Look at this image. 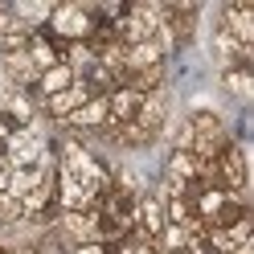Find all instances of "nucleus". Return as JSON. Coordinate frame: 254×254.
Listing matches in <instances>:
<instances>
[{
	"label": "nucleus",
	"instance_id": "1",
	"mask_svg": "<svg viewBox=\"0 0 254 254\" xmlns=\"http://www.w3.org/2000/svg\"><path fill=\"white\" fill-rule=\"evenodd\" d=\"M45 29H50V41L58 45H74V41H90L94 33V12L86 4H54L50 21H45Z\"/></svg>",
	"mask_w": 254,
	"mask_h": 254
},
{
	"label": "nucleus",
	"instance_id": "2",
	"mask_svg": "<svg viewBox=\"0 0 254 254\" xmlns=\"http://www.w3.org/2000/svg\"><path fill=\"white\" fill-rule=\"evenodd\" d=\"M0 156H4L8 168H33V164H41L45 156H50V144H45V135H41V119L33 127H17V131L4 139Z\"/></svg>",
	"mask_w": 254,
	"mask_h": 254
},
{
	"label": "nucleus",
	"instance_id": "3",
	"mask_svg": "<svg viewBox=\"0 0 254 254\" xmlns=\"http://www.w3.org/2000/svg\"><path fill=\"white\" fill-rule=\"evenodd\" d=\"M217 172V189H226L230 197H246V185H250V164H246V144L242 139H230L226 152L213 160Z\"/></svg>",
	"mask_w": 254,
	"mask_h": 254
},
{
	"label": "nucleus",
	"instance_id": "4",
	"mask_svg": "<svg viewBox=\"0 0 254 254\" xmlns=\"http://www.w3.org/2000/svg\"><path fill=\"white\" fill-rule=\"evenodd\" d=\"M54 230H58V238L70 250L74 246H86V242H99V213H94V209H86V213H58Z\"/></svg>",
	"mask_w": 254,
	"mask_h": 254
},
{
	"label": "nucleus",
	"instance_id": "5",
	"mask_svg": "<svg viewBox=\"0 0 254 254\" xmlns=\"http://www.w3.org/2000/svg\"><path fill=\"white\" fill-rule=\"evenodd\" d=\"M168 119H172V94H168V90L144 94V103H139V111H135V123L144 127L148 135L160 139V135H164V127H168Z\"/></svg>",
	"mask_w": 254,
	"mask_h": 254
},
{
	"label": "nucleus",
	"instance_id": "6",
	"mask_svg": "<svg viewBox=\"0 0 254 254\" xmlns=\"http://www.w3.org/2000/svg\"><path fill=\"white\" fill-rule=\"evenodd\" d=\"M226 33L242 45V50H254V4L246 0H234V4L221 8V21H217Z\"/></svg>",
	"mask_w": 254,
	"mask_h": 254
},
{
	"label": "nucleus",
	"instance_id": "7",
	"mask_svg": "<svg viewBox=\"0 0 254 254\" xmlns=\"http://www.w3.org/2000/svg\"><path fill=\"white\" fill-rule=\"evenodd\" d=\"M86 99H90V90H86L82 82H74V86H66V90L50 94V99L41 103V115H45V119H54V123H66V119H70Z\"/></svg>",
	"mask_w": 254,
	"mask_h": 254
},
{
	"label": "nucleus",
	"instance_id": "8",
	"mask_svg": "<svg viewBox=\"0 0 254 254\" xmlns=\"http://www.w3.org/2000/svg\"><path fill=\"white\" fill-rule=\"evenodd\" d=\"M144 103V94H135L131 86H115L107 94V127H123V123H135V111Z\"/></svg>",
	"mask_w": 254,
	"mask_h": 254
},
{
	"label": "nucleus",
	"instance_id": "9",
	"mask_svg": "<svg viewBox=\"0 0 254 254\" xmlns=\"http://www.w3.org/2000/svg\"><path fill=\"white\" fill-rule=\"evenodd\" d=\"M164 62H168V54L156 41H139V45H127L123 50V74H139V70L164 66Z\"/></svg>",
	"mask_w": 254,
	"mask_h": 254
},
{
	"label": "nucleus",
	"instance_id": "10",
	"mask_svg": "<svg viewBox=\"0 0 254 254\" xmlns=\"http://www.w3.org/2000/svg\"><path fill=\"white\" fill-rule=\"evenodd\" d=\"M209 50H213V62L221 66V74L234 70V66H246V58H250V50H242V45H238L221 25L213 29V45H209Z\"/></svg>",
	"mask_w": 254,
	"mask_h": 254
},
{
	"label": "nucleus",
	"instance_id": "11",
	"mask_svg": "<svg viewBox=\"0 0 254 254\" xmlns=\"http://www.w3.org/2000/svg\"><path fill=\"white\" fill-rule=\"evenodd\" d=\"M164 177H172V181H181V185L193 189V185L201 181V160H197L193 152H168V160H164Z\"/></svg>",
	"mask_w": 254,
	"mask_h": 254
},
{
	"label": "nucleus",
	"instance_id": "12",
	"mask_svg": "<svg viewBox=\"0 0 254 254\" xmlns=\"http://www.w3.org/2000/svg\"><path fill=\"white\" fill-rule=\"evenodd\" d=\"M78 78H74V70L66 66V62H58V66H50L41 78H37V86H33V94H37V107L50 99V94H58V90H66V86H74Z\"/></svg>",
	"mask_w": 254,
	"mask_h": 254
},
{
	"label": "nucleus",
	"instance_id": "13",
	"mask_svg": "<svg viewBox=\"0 0 254 254\" xmlns=\"http://www.w3.org/2000/svg\"><path fill=\"white\" fill-rule=\"evenodd\" d=\"M25 54H29V62L37 66V74H45L50 66H58V62H62V45L50 41L45 33H33V37H29V45H25Z\"/></svg>",
	"mask_w": 254,
	"mask_h": 254
},
{
	"label": "nucleus",
	"instance_id": "14",
	"mask_svg": "<svg viewBox=\"0 0 254 254\" xmlns=\"http://www.w3.org/2000/svg\"><path fill=\"white\" fill-rule=\"evenodd\" d=\"M221 90H226L230 99H238V103H250L254 99V74H250V66L226 70V74H221Z\"/></svg>",
	"mask_w": 254,
	"mask_h": 254
},
{
	"label": "nucleus",
	"instance_id": "15",
	"mask_svg": "<svg viewBox=\"0 0 254 254\" xmlns=\"http://www.w3.org/2000/svg\"><path fill=\"white\" fill-rule=\"evenodd\" d=\"M25 221V209H21V201L17 197H8V193H0V226H21Z\"/></svg>",
	"mask_w": 254,
	"mask_h": 254
},
{
	"label": "nucleus",
	"instance_id": "16",
	"mask_svg": "<svg viewBox=\"0 0 254 254\" xmlns=\"http://www.w3.org/2000/svg\"><path fill=\"white\" fill-rule=\"evenodd\" d=\"M70 254H111V246H103V242H86V246H74Z\"/></svg>",
	"mask_w": 254,
	"mask_h": 254
},
{
	"label": "nucleus",
	"instance_id": "17",
	"mask_svg": "<svg viewBox=\"0 0 254 254\" xmlns=\"http://www.w3.org/2000/svg\"><path fill=\"white\" fill-rule=\"evenodd\" d=\"M12 254H37L33 246H12Z\"/></svg>",
	"mask_w": 254,
	"mask_h": 254
},
{
	"label": "nucleus",
	"instance_id": "18",
	"mask_svg": "<svg viewBox=\"0 0 254 254\" xmlns=\"http://www.w3.org/2000/svg\"><path fill=\"white\" fill-rule=\"evenodd\" d=\"M0 254H12V246H4V242H0Z\"/></svg>",
	"mask_w": 254,
	"mask_h": 254
}]
</instances>
